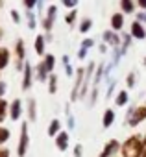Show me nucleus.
I'll use <instances>...</instances> for the list:
<instances>
[{
    "label": "nucleus",
    "mask_w": 146,
    "mask_h": 157,
    "mask_svg": "<svg viewBox=\"0 0 146 157\" xmlns=\"http://www.w3.org/2000/svg\"><path fill=\"white\" fill-rule=\"evenodd\" d=\"M140 142L139 139H129L124 144V157H139L140 155Z\"/></svg>",
    "instance_id": "obj_1"
},
{
    "label": "nucleus",
    "mask_w": 146,
    "mask_h": 157,
    "mask_svg": "<svg viewBox=\"0 0 146 157\" xmlns=\"http://www.w3.org/2000/svg\"><path fill=\"white\" fill-rule=\"evenodd\" d=\"M131 35H133L135 39H144V37H146V30L142 28V24H140L139 21L131 24Z\"/></svg>",
    "instance_id": "obj_2"
},
{
    "label": "nucleus",
    "mask_w": 146,
    "mask_h": 157,
    "mask_svg": "<svg viewBox=\"0 0 146 157\" xmlns=\"http://www.w3.org/2000/svg\"><path fill=\"white\" fill-rule=\"evenodd\" d=\"M56 6H50L48 8V15H46V19L43 21V26H44V30H50L52 28V22H54V19H56Z\"/></svg>",
    "instance_id": "obj_3"
},
{
    "label": "nucleus",
    "mask_w": 146,
    "mask_h": 157,
    "mask_svg": "<svg viewBox=\"0 0 146 157\" xmlns=\"http://www.w3.org/2000/svg\"><path fill=\"white\" fill-rule=\"evenodd\" d=\"M142 118H146V107H140V109H137V111H135V115L131 117L129 124H131V126H135V124H139Z\"/></svg>",
    "instance_id": "obj_4"
},
{
    "label": "nucleus",
    "mask_w": 146,
    "mask_h": 157,
    "mask_svg": "<svg viewBox=\"0 0 146 157\" xmlns=\"http://www.w3.org/2000/svg\"><path fill=\"white\" fill-rule=\"evenodd\" d=\"M122 24H124V17H122L120 13H115V15L111 17V28H113V30H120Z\"/></svg>",
    "instance_id": "obj_5"
},
{
    "label": "nucleus",
    "mask_w": 146,
    "mask_h": 157,
    "mask_svg": "<svg viewBox=\"0 0 146 157\" xmlns=\"http://www.w3.org/2000/svg\"><path fill=\"white\" fill-rule=\"evenodd\" d=\"M28 146V133H26V126H22V137H21V148H19V155L22 157Z\"/></svg>",
    "instance_id": "obj_6"
},
{
    "label": "nucleus",
    "mask_w": 146,
    "mask_h": 157,
    "mask_svg": "<svg viewBox=\"0 0 146 157\" xmlns=\"http://www.w3.org/2000/svg\"><path fill=\"white\" fill-rule=\"evenodd\" d=\"M120 8H122L124 13H133V11H135L133 0H120Z\"/></svg>",
    "instance_id": "obj_7"
},
{
    "label": "nucleus",
    "mask_w": 146,
    "mask_h": 157,
    "mask_svg": "<svg viewBox=\"0 0 146 157\" xmlns=\"http://www.w3.org/2000/svg\"><path fill=\"white\" fill-rule=\"evenodd\" d=\"M104 39H106L107 43L115 44V46H118V44H120V39H118V35H115L113 32H104Z\"/></svg>",
    "instance_id": "obj_8"
},
{
    "label": "nucleus",
    "mask_w": 146,
    "mask_h": 157,
    "mask_svg": "<svg viewBox=\"0 0 146 157\" xmlns=\"http://www.w3.org/2000/svg\"><path fill=\"white\" fill-rule=\"evenodd\" d=\"M21 117V102L19 100H15L13 102V105H11V118L13 120H17Z\"/></svg>",
    "instance_id": "obj_9"
},
{
    "label": "nucleus",
    "mask_w": 146,
    "mask_h": 157,
    "mask_svg": "<svg viewBox=\"0 0 146 157\" xmlns=\"http://www.w3.org/2000/svg\"><path fill=\"white\" fill-rule=\"evenodd\" d=\"M30 82H32V68H30V65H26V70H24V83H22V89H28V87H30Z\"/></svg>",
    "instance_id": "obj_10"
},
{
    "label": "nucleus",
    "mask_w": 146,
    "mask_h": 157,
    "mask_svg": "<svg viewBox=\"0 0 146 157\" xmlns=\"http://www.w3.org/2000/svg\"><path fill=\"white\" fill-rule=\"evenodd\" d=\"M35 50H37L39 56L44 52V37L43 35H37V39H35Z\"/></svg>",
    "instance_id": "obj_11"
},
{
    "label": "nucleus",
    "mask_w": 146,
    "mask_h": 157,
    "mask_svg": "<svg viewBox=\"0 0 146 157\" xmlns=\"http://www.w3.org/2000/svg\"><path fill=\"white\" fill-rule=\"evenodd\" d=\"M67 133H59V137H57V148L59 150H65L67 148Z\"/></svg>",
    "instance_id": "obj_12"
},
{
    "label": "nucleus",
    "mask_w": 146,
    "mask_h": 157,
    "mask_svg": "<svg viewBox=\"0 0 146 157\" xmlns=\"http://www.w3.org/2000/svg\"><path fill=\"white\" fill-rule=\"evenodd\" d=\"M8 59H10V54H8V50L2 48V50H0V68L8 65Z\"/></svg>",
    "instance_id": "obj_13"
},
{
    "label": "nucleus",
    "mask_w": 146,
    "mask_h": 157,
    "mask_svg": "<svg viewBox=\"0 0 146 157\" xmlns=\"http://www.w3.org/2000/svg\"><path fill=\"white\" fill-rule=\"evenodd\" d=\"M91 26H93V21H91V19H83V21H82V26H80V32L85 33L87 30H91Z\"/></svg>",
    "instance_id": "obj_14"
},
{
    "label": "nucleus",
    "mask_w": 146,
    "mask_h": 157,
    "mask_svg": "<svg viewBox=\"0 0 146 157\" xmlns=\"http://www.w3.org/2000/svg\"><path fill=\"white\" fill-rule=\"evenodd\" d=\"M54 61H56V59H54V56H50V54L44 57V67H46V70H48V72L54 68Z\"/></svg>",
    "instance_id": "obj_15"
},
{
    "label": "nucleus",
    "mask_w": 146,
    "mask_h": 157,
    "mask_svg": "<svg viewBox=\"0 0 146 157\" xmlns=\"http://www.w3.org/2000/svg\"><path fill=\"white\" fill-rule=\"evenodd\" d=\"M113 118H115L113 111H106V117H104V126H106V128H109V126H111V122H113Z\"/></svg>",
    "instance_id": "obj_16"
},
{
    "label": "nucleus",
    "mask_w": 146,
    "mask_h": 157,
    "mask_svg": "<svg viewBox=\"0 0 146 157\" xmlns=\"http://www.w3.org/2000/svg\"><path fill=\"white\" fill-rule=\"evenodd\" d=\"M115 102H117V105H124V104L128 102V94H126L124 91H122V93H118V96H117V100H115Z\"/></svg>",
    "instance_id": "obj_17"
},
{
    "label": "nucleus",
    "mask_w": 146,
    "mask_h": 157,
    "mask_svg": "<svg viewBox=\"0 0 146 157\" xmlns=\"http://www.w3.org/2000/svg\"><path fill=\"white\" fill-rule=\"evenodd\" d=\"M76 15H78V13H76V10H70V11H68V15L65 17V21H67L68 24H72V22L76 21Z\"/></svg>",
    "instance_id": "obj_18"
},
{
    "label": "nucleus",
    "mask_w": 146,
    "mask_h": 157,
    "mask_svg": "<svg viewBox=\"0 0 146 157\" xmlns=\"http://www.w3.org/2000/svg\"><path fill=\"white\" fill-rule=\"evenodd\" d=\"M26 17H28V26H30V28H35V15L28 10V11H26Z\"/></svg>",
    "instance_id": "obj_19"
},
{
    "label": "nucleus",
    "mask_w": 146,
    "mask_h": 157,
    "mask_svg": "<svg viewBox=\"0 0 146 157\" xmlns=\"http://www.w3.org/2000/svg\"><path fill=\"white\" fill-rule=\"evenodd\" d=\"M57 129H59V120H52L48 133H50V135H56V133H57Z\"/></svg>",
    "instance_id": "obj_20"
},
{
    "label": "nucleus",
    "mask_w": 146,
    "mask_h": 157,
    "mask_svg": "<svg viewBox=\"0 0 146 157\" xmlns=\"http://www.w3.org/2000/svg\"><path fill=\"white\" fill-rule=\"evenodd\" d=\"M61 4H63L65 8H70V10H72V8L78 4V0H61Z\"/></svg>",
    "instance_id": "obj_21"
},
{
    "label": "nucleus",
    "mask_w": 146,
    "mask_h": 157,
    "mask_svg": "<svg viewBox=\"0 0 146 157\" xmlns=\"http://www.w3.org/2000/svg\"><path fill=\"white\" fill-rule=\"evenodd\" d=\"M39 2V0H24V6H26V10H33V6Z\"/></svg>",
    "instance_id": "obj_22"
},
{
    "label": "nucleus",
    "mask_w": 146,
    "mask_h": 157,
    "mask_svg": "<svg viewBox=\"0 0 146 157\" xmlns=\"http://www.w3.org/2000/svg\"><path fill=\"white\" fill-rule=\"evenodd\" d=\"M50 93H56V76L50 78Z\"/></svg>",
    "instance_id": "obj_23"
},
{
    "label": "nucleus",
    "mask_w": 146,
    "mask_h": 157,
    "mask_svg": "<svg viewBox=\"0 0 146 157\" xmlns=\"http://www.w3.org/2000/svg\"><path fill=\"white\" fill-rule=\"evenodd\" d=\"M133 82H135V76L129 74V76H128V87H133Z\"/></svg>",
    "instance_id": "obj_24"
},
{
    "label": "nucleus",
    "mask_w": 146,
    "mask_h": 157,
    "mask_svg": "<svg viewBox=\"0 0 146 157\" xmlns=\"http://www.w3.org/2000/svg\"><path fill=\"white\" fill-rule=\"evenodd\" d=\"M11 19H13L15 22H19V21H21V17H19V13H17V11H11Z\"/></svg>",
    "instance_id": "obj_25"
},
{
    "label": "nucleus",
    "mask_w": 146,
    "mask_h": 157,
    "mask_svg": "<svg viewBox=\"0 0 146 157\" xmlns=\"http://www.w3.org/2000/svg\"><path fill=\"white\" fill-rule=\"evenodd\" d=\"M93 44H94V43H93L91 39H87V41H83V48H91Z\"/></svg>",
    "instance_id": "obj_26"
},
{
    "label": "nucleus",
    "mask_w": 146,
    "mask_h": 157,
    "mask_svg": "<svg viewBox=\"0 0 146 157\" xmlns=\"http://www.w3.org/2000/svg\"><path fill=\"white\" fill-rule=\"evenodd\" d=\"M85 54H87V48H82V50H80V54H78V57H80V59H83V57H85Z\"/></svg>",
    "instance_id": "obj_27"
},
{
    "label": "nucleus",
    "mask_w": 146,
    "mask_h": 157,
    "mask_svg": "<svg viewBox=\"0 0 146 157\" xmlns=\"http://www.w3.org/2000/svg\"><path fill=\"white\" fill-rule=\"evenodd\" d=\"M137 17H139V21H144V22H146V11H144V13H139Z\"/></svg>",
    "instance_id": "obj_28"
},
{
    "label": "nucleus",
    "mask_w": 146,
    "mask_h": 157,
    "mask_svg": "<svg viewBox=\"0 0 146 157\" xmlns=\"http://www.w3.org/2000/svg\"><path fill=\"white\" fill-rule=\"evenodd\" d=\"M139 6H140L142 10H146V0H139Z\"/></svg>",
    "instance_id": "obj_29"
},
{
    "label": "nucleus",
    "mask_w": 146,
    "mask_h": 157,
    "mask_svg": "<svg viewBox=\"0 0 146 157\" xmlns=\"http://www.w3.org/2000/svg\"><path fill=\"white\" fill-rule=\"evenodd\" d=\"M4 89H6V87H4V83H0V94L4 93Z\"/></svg>",
    "instance_id": "obj_30"
},
{
    "label": "nucleus",
    "mask_w": 146,
    "mask_h": 157,
    "mask_svg": "<svg viewBox=\"0 0 146 157\" xmlns=\"http://www.w3.org/2000/svg\"><path fill=\"white\" fill-rule=\"evenodd\" d=\"M142 157H146V151H144V153H142Z\"/></svg>",
    "instance_id": "obj_31"
},
{
    "label": "nucleus",
    "mask_w": 146,
    "mask_h": 157,
    "mask_svg": "<svg viewBox=\"0 0 146 157\" xmlns=\"http://www.w3.org/2000/svg\"><path fill=\"white\" fill-rule=\"evenodd\" d=\"M144 65H146V59H144Z\"/></svg>",
    "instance_id": "obj_32"
},
{
    "label": "nucleus",
    "mask_w": 146,
    "mask_h": 157,
    "mask_svg": "<svg viewBox=\"0 0 146 157\" xmlns=\"http://www.w3.org/2000/svg\"><path fill=\"white\" fill-rule=\"evenodd\" d=\"M0 4H2V0H0Z\"/></svg>",
    "instance_id": "obj_33"
}]
</instances>
